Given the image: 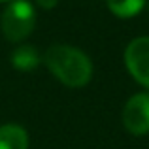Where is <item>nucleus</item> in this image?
Segmentation results:
<instances>
[{"label":"nucleus","instance_id":"nucleus-1","mask_svg":"<svg viewBox=\"0 0 149 149\" xmlns=\"http://www.w3.org/2000/svg\"><path fill=\"white\" fill-rule=\"evenodd\" d=\"M42 62L55 79L72 89H79L91 81L93 62L81 49L68 44H53L42 57Z\"/></svg>","mask_w":149,"mask_h":149},{"label":"nucleus","instance_id":"nucleus-2","mask_svg":"<svg viewBox=\"0 0 149 149\" xmlns=\"http://www.w3.org/2000/svg\"><path fill=\"white\" fill-rule=\"evenodd\" d=\"M36 26V10L29 0H11L0 17V30L11 44L26 40Z\"/></svg>","mask_w":149,"mask_h":149},{"label":"nucleus","instance_id":"nucleus-3","mask_svg":"<svg viewBox=\"0 0 149 149\" xmlns=\"http://www.w3.org/2000/svg\"><path fill=\"white\" fill-rule=\"evenodd\" d=\"M125 66L140 85L149 89V36L134 38L127 45Z\"/></svg>","mask_w":149,"mask_h":149},{"label":"nucleus","instance_id":"nucleus-4","mask_svg":"<svg viewBox=\"0 0 149 149\" xmlns=\"http://www.w3.org/2000/svg\"><path fill=\"white\" fill-rule=\"evenodd\" d=\"M123 125L132 136H146L149 132V93H138L127 100Z\"/></svg>","mask_w":149,"mask_h":149},{"label":"nucleus","instance_id":"nucleus-5","mask_svg":"<svg viewBox=\"0 0 149 149\" xmlns=\"http://www.w3.org/2000/svg\"><path fill=\"white\" fill-rule=\"evenodd\" d=\"M0 149H29V132L15 123L0 127Z\"/></svg>","mask_w":149,"mask_h":149},{"label":"nucleus","instance_id":"nucleus-6","mask_svg":"<svg viewBox=\"0 0 149 149\" xmlns=\"http://www.w3.org/2000/svg\"><path fill=\"white\" fill-rule=\"evenodd\" d=\"M40 62H42L40 53H38L36 47H32L30 44L17 45V47L11 51V66L17 68V70L29 72V70H34Z\"/></svg>","mask_w":149,"mask_h":149},{"label":"nucleus","instance_id":"nucleus-7","mask_svg":"<svg viewBox=\"0 0 149 149\" xmlns=\"http://www.w3.org/2000/svg\"><path fill=\"white\" fill-rule=\"evenodd\" d=\"M108 8L115 17L119 19H130L138 15L143 10L147 0H106Z\"/></svg>","mask_w":149,"mask_h":149},{"label":"nucleus","instance_id":"nucleus-8","mask_svg":"<svg viewBox=\"0 0 149 149\" xmlns=\"http://www.w3.org/2000/svg\"><path fill=\"white\" fill-rule=\"evenodd\" d=\"M36 4L40 8H44V10H53V8L58 4V0H36Z\"/></svg>","mask_w":149,"mask_h":149},{"label":"nucleus","instance_id":"nucleus-9","mask_svg":"<svg viewBox=\"0 0 149 149\" xmlns=\"http://www.w3.org/2000/svg\"><path fill=\"white\" fill-rule=\"evenodd\" d=\"M0 2H8V0H0Z\"/></svg>","mask_w":149,"mask_h":149},{"label":"nucleus","instance_id":"nucleus-10","mask_svg":"<svg viewBox=\"0 0 149 149\" xmlns=\"http://www.w3.org/2000/svg\"><path fill=\"white\" fill-rule=\"evenodd\" d=\"M147 10H149V6H147Z\"/></svg>","mask_w":149,"mask_h":149}]
</instances>
